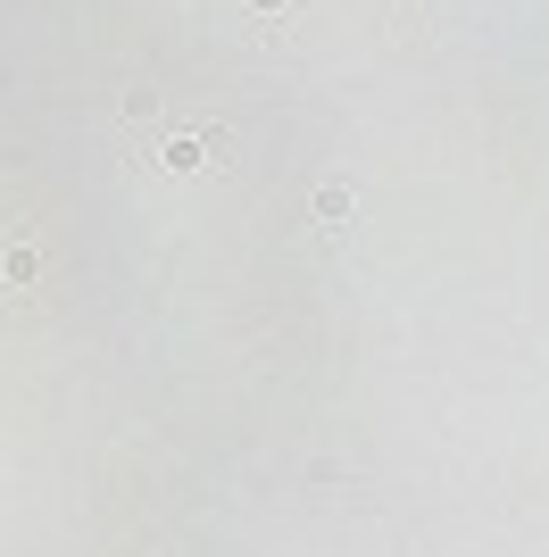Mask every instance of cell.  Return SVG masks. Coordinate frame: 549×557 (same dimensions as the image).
<instances>
[{"label": "cell", "instance_id": "obj_1", "mask_svg": "<svg viewBox=\"0 0 549 557\" xmlns=\"http://www.w3.org/2000/svg\"><path fill=\"white\" fill-rule=\"evenodd\" d=\"M316 216H350V184H325V191H316Z\"/></svg>", "mask_w": 549, "mask_h": 557}]
</instances>
